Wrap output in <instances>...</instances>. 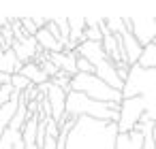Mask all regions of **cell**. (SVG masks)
I'll use <instances>...</instances> for the list:
<instances>
[{
    "instance_id": "17",
    "label": "cell",
    "mask_w": 156,
    "mask_h": 149,
    "mask_svg": "<svg viewBox=\"0 0 156 149\" xmlns=\"http://www.w3.org/2000/svg\"><path fill=\"white\" fill-rule=\"evenodd\" d=\"M135 128H139L143 132V147L141 149H156V145H154V128H156V124L154 121H139Z\"/></svg>"
},
{
    "instance_id": "1",
    "label": "cell",
    "mask_w": 156,
    "mask_h": 149,
    "mask_svg": "<svg viewBox=\"0 0 156 149\" xmlns=\"http://www.w3.org/2000/svg\"><path fill=\"white\" fill-rule=\"evenodd\" d=\"M118 124L77 117L66 138V149H115Z\"/></svg>"
},
{
    "instance_id": "22",
    "label": "cell",
    "mask_w": 156,
    "mask_h": 149,
    "mask_svg": "<svg viewBox=\"0 0 156 149\" xmlns=\"http://www.w3.org/2000/svg\"><path fill=\"white\" fill-rule=\"evenodd\" d=\"M77 73H83V75H94V66H92L86 58H79V56H77Z\"/></svg>"
},
{
    "instance_id": "4",
    "label": "cell",
    "mask_w": 156,
    "mask_h": 149,
    "mask_svg": "<svg viewBox=\"0 0 156 149\" xmlns=\"http://www.w3.org/2000/svg\"><path fill=\"white\" fill-rule=\"evenodd\" d=\"M71 92H79L92 100H98V102H122V92H115L111 90L105 81H101L96 75H83L79 73L75 79H71Z\"/></svg>"
},
{
    "instance_id": "6",
    "label": "cell",
    "mask_w": 156,
    "mask_h": 149,
    "mask_svg": "<svg viewBox=\"0 0 156 149\" xmlns=\"http://www.w3.org/2000/svg\"><path fill=\"white\" fill-rule=\"evenodd\" d=\"M39 90H41V94L45 96V100H47V104H49L51 119H54L56 124H60V121L64 119V115H66V92L60 90L58 85H54L51 81L45 83V85H41Z\"/></svg>"
},
{
    "instance_id": "7",
    "label": "cell",
    "mask_w": 156,
    "mask_h": 149,
    "mask_svg": "<svg viewBox=\"0 0 156 149\" xmlns=\"http://www.w3.org/2000/svg\"><path fill=\"white\" fill-rule=\"evenodd\" d=\"M128 30L141 47L156 41V17H128Z\"/></svg>"
},
{
    "instance_id": "24",
    "label": "cell",
    "mask_w": 156,
    "mask_h": 149,
    "mask_svg": "<svg viewBox=\"0 0 156 149\" xmlns=\"http://www.w3.org/2000/svg\"><path fill=\"white\" fill-rule=\"evenodd\" d=\"M24 149H41V147H37V143H24Z\"/></svg>"
},
{
    "instance_id": "13",
    "label": "cell",
    "mask_w": 156,
    "mask_h": 149,
    "mask_svg": "<svg viewBox=\"0 0 156 149\" xmlns=\"http://www.w3.org/2000/svg\"><path fill=\"white\" fill-rule=\"evenodd\" d=\"M22 62L17 60V56L13 53V49H7L0 53V73H5V75H17L22 70Z\"/></svg>"
},
{
    "instance_id": "20",
    "label": "cell",
    "mask_w": 156,
    "mask_h": 149,
    "mask_svg": "<svg viewBox=\"0 0 156 149\" xmlns=\"http://www.w3.org/2000/svg\"><path fill=\"white\" fill-rule=\"evenodd\" d=\"M51 83H54V85H58L60 90H64L66 94L71 92V79H69V77H66L64 73H58V75H56V77L51 79Z\"/></svg>"
},
{
    "instance_id": "9",
    "label": "cell",
    "mask_w": 156,
    "mask_h": 149,
    "mask_svg": "<svg viewBox=\"0 0 156 149\" xmlns=\"http://www.w3.org/2000/svg\"><path fill=\"white\" fill-rule=\"evenodd\" d=\"M118 39H120V43H122V51H124V58H126V64L128 66H135L137 62H139V58H141V51H143V47L137 43V39L130 34V30L126 28L122 34H115Z\"/></svg>"
},
{
    "instance_id": "26",
    "label": "cell",
    "mask_w": 156,
    "mask_h": 149,
    "mask_svg": "<svg viewBox=\"0 0 156 149\" xmlns=\"http://www.w3.org/2000/svg\"><path fill=\"white\" fill-rule=\"evenodd\" d=\"M154 145H156V128H154Z\"/></svg>"
},
{
    "instance_id": "2",
    "label": "cell",
    "mask_w": 156,
    "mask_h": 149,
    "mask_svg": "<svg viewBox=\"0 0 156 149\" xmlns=\"http://www.w3.org/2000/svg\"><path fill=\"white\" fill-rule=\"evenodd\" d=\"M120 104L118 102H98V100H92V98H88V96H83L79 92H69L66 94V115L71 119L92 117V119L118 124V119H120Z\"/></svg>"
},
{
    "instance_id": "10",
    "label": "cell",
    "mask_w": 156,
    "mask_h": 149,
    "mask_svg": "<svg viewBox=\"0 0 156 149\" xmlns=\"http://www.w3.org/2000/svg\"><path fill=\"white\" fill-rule=\"evenodd\" d=\"M47 60L51 64H56L58 70L64 73L69 79H75L79 75L77 73V51L75 53H64V51H60V53H47Z\"/></svg>"
},
{
    "instance_id": "5",
    "label": "cell",
    "mask_w": 156,
    "mask_h": 149,
    "mask_svg": "<svg viewBox=\"0 0 156 149\" xmlns=\"http://www.w3.org/2000/svg\"><path fill=\"white\" fill-rule=\"evenodd\" d=\"M147 111V100L143 96H135V98H124L120 104V119H118V132H130L135 130V126L141 121V117Z\"/></svg>"
},
{
    "instance_id": "8",
    "label": "cell",
    "mask_w": 156,
    "mask_h": 149,
    "mask_svg": "<svg viewBox=\"0 0 156 149\" xmlns=\"http://www.w3.org/2000/svg\"><path fill=\"white\" fill-rule=\"evenodd\" d=\"M13 53L17 56V60L22 64H28V62H39V56H43V49L39 47L37 43V36H28L26 41L22 43H13Z\"/></svg>"
},
{
    "instance_id": "12",
    "label": "cell",
    "mask_w": 156,
    "mask_h": 149,
    "mask_svg": "<svg viewBox=\"0 0 156 149\" xmlns=\"http://www.w3.org/2000/svg\"><path fill=\"white\" fill-rule=\"evenodd\" d=\"M20 75H24L32 85H37V87H41V85H45V83H49L51 79L41 70V66L37 64V62H28V64H24L22 66V70H20Z\"/></svg>"
},
{
    "instance_id": "15",
    "label": "cell",
    "mask_w": 156,
    "mask_h": 149,
    "mask_svg": "<svg viewBox=\"0 0 156 149\" xmlns=\"http://www.w3.org/2000/svg\"><path fill=\"white\" fill-rule=\"evenodd\" d=\"M137 66H141L145 70H156V43H150L147 47H143Z\"/></svg>"
},
{
    "instance_id": "25",
    "label": "cell",
    "mask_w": 156,
    "mask_h": 149,
    "mask_svg": "<svg viewBox=\"0 0 156 149\" xmlns=\"http://www.w3.org/2000/svg\"><path fill=\"white\" fill-rule=\"evenodd\" d=\"M13 149H24V141H22V138H20V141H17V143H15V147H13Z\"/></svg>"
},
{
    "instance_id": "14",
    "label": "cell",
    "mask_w": 156,
    "mask_h": 149,
    "mask_svg": "<svg viewBox=\"0 0 156 149\" xmlns=\"http://www.w3.org/2000/svg\"><path fill=\"white\" fill-rule=\"evenodd\" d=\"M37 43H39V47H41L45 53H60V51H64L62 43H60V41H56V39L45 30V28L37 32Z\"/></svg>"
},
{
    "instance_id": "18",
    "label": "cell",
    "mask_w": 156,
    "mask_h": 149,
    "mask_svg": "<svg viewBox=\"0 0 156 149\" xmlns=\"http://www.w3.org/2000/svg\"><path fill=\"white\" fill-rule=\"evenodd\" d=\"M11 85H13V90L17 92V94H24V92H28V87H32V83L24 77V75H11Z\"/></svg>"
},
{
    "instance_id": "3",
    "label": "cell",
    "mask_w": 156,
    "mask_h": 149,
    "mask_svg": "<svg viewBox=\"0 0 156 149\" xmlns=\"http://www.w3.org/2000/svg\"><path fill=\"white\" fill-rule=\"evenodd\" d=\"M143 96L147 102L156 107V70H145L141 66H130L128 79L124 81L122 98H135Z\"/></svg>"
},
{
    "instance_id": "11",
    "label": "cell",
    "mask_w": 156,
    "mask_h": 149,
    "mask_svg": "<svg viewBox=\"0 0 156 149\" xmlns=\"http://www.w3.org/2000/svg\"><path fill=\"white\" fill-rule=\"evenodd\" d=\"M141 147H143V132L139 128L122 132L115 138V149H141Z\"/></svg>"
},
{
    "instance_id": "21",
    "label": "cell",
    "mask_w": 156,
    "mask_h": 149,
    "mask_svg": "<svg viewBox=\"0 0 156 149\" xmlns=\"http://www.w3.org/2000/svg\"><path fill=\"white\" fill-rule=\"evenodd\" d=\"M20 22H22V28H24V32H26L28 36H37L39 28H37V24H34V19H32V17H22Z\"/></svg>"
},
{
    "instance_id": "23",
    "label": "cell",
    "mask_w": 156,
    "mask_h": 149,
    "mask_svg": "<svg viewBox=\"0 0 156 149\" xmlns=\"http://www.w3.org/2000/svg\"><path fill=\"white\" fill-rule=\"evenodd\" d=\"M7 83H11V75L0 73V87H2V85H7Z\"/></svg>"
},
{
    "instance_id": "19",
    "label": "cell",
    "mask_w": 156,
    "mask_h": 149,
    "mask_svg": "<svg viewBox=\"0 0 156 149\" xmlns=\"http://www.w3.org/2000/svg\"><path fill=\"white\" fill-rule=\"evenodd\" d=\"M54 22H56V26H58V30H60V34H62V43L66 45V43H69V39H71L69 19H62V17H58V19H54Z\"/></svg>"
},
{
    "instance_id": "16",
    "label": "cell",
    "mask_w": 156,
    "mask_h": 149,
    "mask_svg": "<svg viewBox=\"0 0 156 149\" xmlns=\"http://www.w3.org/2000/svg\"><path fill=\"white\" fill-rule=\"evenodd\" d=\"M69 28H71V39L77 45L83 43V32H86V17H69Z\"/></svg>"
}]
</instances>
